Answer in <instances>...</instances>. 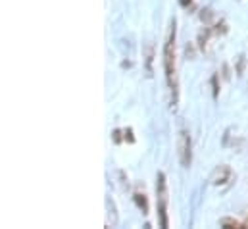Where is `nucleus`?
<instances>
[{
	"instance_id": "4",
	"label": "nucleus",
	"mask_w": 248,
	"mask_h": 229,
	"mask_svg": "<svg viewBox=\"0 0 248 229\" xmlns=\"http://www.w3.org/2000/svg\"><path fill=\"white\" fill-rule=\"evenodd\" d=\"M231 179V170L227 168V166H219L214 175H212V183L214 185H223V183H227Z\"/></svg>"
},
{
	"instance_id": "7",
	"label": "nucleus",
	"mask_w": 248,
	"mask_h": 229,
	"mask_svg": "<svg viewBox=\"0 0 248 229\" xmlns=\"http://www.w3.org/2000/svg\"><path fill=\"white\" fill-rule=\"evenodd\" d=\"M212 85H214V98H217V77H212Z\"/></svg>"
},
{
	"instance_id": "2",
	"label": "nucleus",
	"mask_w": 248,
	"mask_h": 229,
	"mask_svg": "<svg viewBox=\"0 0 248 229\" xmlns=\"http://www.w3.org/2000/svg\"><path fill=\"white\" fill-rule=\"evenodd\" d=\"M156 202H158V218L160 228H168V185L164 172H158L156 175Z\"/></svg>"
},
{
	"instance_id": "8",
	"label": "nucleus",
	"mask_w": 248,
	"mask_h": 229,
	"mask_svg": "<svg viewBox=\"0 0 248 229\" xmlns=\"http://www.w3.org/2000/svg\"><path fill=\"white\" fill-rule=\"evenodd\" d=\"M247 226H248V224H247Z\"/></svg>"
},
{
	"instance_id": "1",
	"label": "nucleus",
	"mask_w": 248,
	"mask_h": 229,
	"mask_svg": "<svg viewBox=\"0 0 248 229\" xmlns=\"http://www.w3.org/2000/svg\"><path fill=\"white\" fill-rule=\"evenodd\" d=\"M175 35H177V29H175V19L171 23V31H170V37L166 41V47H164V71H166V79H168V87H170V93H171V106L175 108L177 102H179V85H177V64H175Z\"/></svg>"
},
{
	"instance_id": "3",
	"label": "nucleus",
	"mask_w": 248,
	"mask_h": 229,
	"mask_svg": "<svg viewBox=\"0 0 248 229\" xmlns=\"http://www.w3.org/2000/svg\"><path fill=\"white\" fill-rule=\"evenodd\" d=\"M179 160L183 168H188L192 162V143H190V135L185 129L179 133Z\"/></svg>"
},
{
	"instance_id": "5",
	"label": "nucleus",
	"mask_w": 248,
	"mask_h": 229,
	"mask_svg": "<svg viewBox=\"0 0 248 229\" xmlns=\"http://www.w3.org/2000/svg\"><path fill=\"white\" fill-rule=\"evenodd\" d=\"M135 202L139 204V208L142 210V214H148V204H146V198H144V195H140V193H135Z\"/></svg>"
},
{
	"instance_id": "6",
	"label": "nucleus",
	"mask_w": 248,
	"mask_h": 229,
	"mask_svg": "<svg viewBox=\"0 0 248 229\" xmlns=\"http://www.w3.org/2000/svg\"><path fill=\"white\" fill-rule=\"evenodd\" d=\"M221 226H223V228H239V229L245 228L241 222H237V220H231V218H223V220H221Z\"/></svg>"
}]
</instances>
